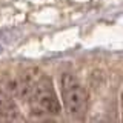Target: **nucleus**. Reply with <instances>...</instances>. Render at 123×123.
Here are the masks:
<instances>
[{
  "label": "nucleus",
  "instance_id": "1",
  "mask_svg": "<svg viewBox=\"0 0 123 123\" xmlns=\"http://www.w3.org/2000/svg\"><path fill=\"white\" fill-rule=\"evenodd\" d=\"M60 92L66 111L72 117H83L88 109V91L79 79L71 72H63L60 77Z\"/></svg>",
  "mask_w": 123,
  "mask_h": 123
},
{
  "label": "nucleus",
  "instance_id": "2",
  "mask_svg": "<svg viewBox=\"0 0 123 123\" xmlns=\"http://www.w3.org/2000/svg\"><path fill=\"white\" fill-rule=\"evenodd\" d=\"M28 102L32 105L34 111L48 115H59L62 114V103L54 91L52 82L42 74L34 85L32 94Z\"/></svg>",
  "mask_w": 123,
  "mask_h": 123
},
{
  "label": "nucleus",
  "instance_id": "3",
  "mask_svg": "<svg viewBox=\"0 0 123 123\" xmlns=\"http://www.w3.org/2000/svg\"><path fill=\"white\" fill-rule=\"evenodd\" d=\"M0 118L3 120H22L20 111L14 102V97L8 92L3 82H0Z\"/></svg>",
  "mask_w": 123,
  "mask_h": 123
}]
</instances>
